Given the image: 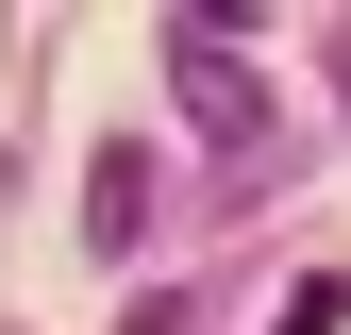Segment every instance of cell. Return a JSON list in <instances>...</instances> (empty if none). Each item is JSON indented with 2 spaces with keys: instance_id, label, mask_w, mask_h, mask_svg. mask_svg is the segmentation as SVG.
<instances>
[{
  "instance_id": "cell-1",
  "label": "cell",
  "mask_w": 351,
  "mask_h": 335,
  "mask_svg": "<svg viewBox=\"0 0 351 335\" xmlns=\"http://www.w3.org/2000/svg\"><path fill=\"white\" fill-rule=\"evenodd\" d=\"M167 67H184V101H201V135L234 151V135H268V101H251V67L217 51V34H167Z\"/></svg>"
},
{
  "instance_id": "cell-2",
  "label": "cell",
  "mask_w": 351,
  "mask_h": 335,
  "mask_svg": "<svg viewBox=\"0 0 351 335\" xmlns=\"http://www.w3.org/2000/svg\"><path fill=\"white\" fill-rule=\"evenodd\" d=\"M84 218H101V251H134V218H151V151H101V185H84Z\"/></svg>"
},
{
  "instance_id": "cell-3",
  "label": "cell",
  "mask_w": 351,
  "mask_h": 335,
  "mask_svg": "<svg viewBox=\"0 0 351 335\" xmlns=\"http://www.w3.org/2000/svg\"><path fill=\"white\" fill-rule=\"evenodd\" d=\"M335 319H351V285H335V268H318V285H301V302H285V319H268V335H335Z\"/></svg>"
}]
</instances>
